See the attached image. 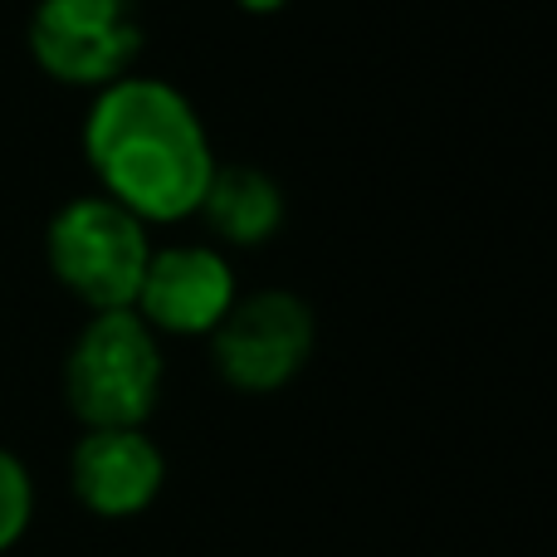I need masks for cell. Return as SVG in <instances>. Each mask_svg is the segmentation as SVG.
I'll list each match as a JSON object with an SVG mask.
<instances>
[{"label":"cell","instance_id":"cell-4","mask_svg":"<svg viewBox=\"0 0 557 557\" xmlns=\"http://www.w3.org/2000/svg\"><path fill=\"white\" fill-rule=\"evenodd\" d=\"M318 343V323L308 298L288 288H260L231 304V313L211 333V367L225 386L245 396L284 392L308 367Z\"/></svg>","mask_w":557,"mask_h":557},{"label":"cell","instance_id":"cell-10","mask_svg":"<svg viewBox=\"0 0 557 557\" xmlns=\"http://www.w3.org/2000/svg\"><path fill=\"white\" fill-rule=\"evenodd\" d=\"M235 5H240L245 15H278L288 0H235Z\"/></svg>","mask_w":557,"mask_h":557},{"label":"cell","instance_id":"cell-7","mask_svg":"<svg viewBox=\"0 0 557 557\" xmlns=\"http://www.w3.org/2000/svg\"><path fill=\"white\" fill-rule=\"evenodd\" d=\"M166 484V455L143 425H94L69 455V490L94 519H137Z\"/></svg>","mask_w":557,"mask_h":557},{"label":"cell","instance_id":"cell-3","mask_svg":"<svg viewBox=\"0 0 557 557\" xmlns=\"http://www.w3.org/2000/svg\"><path fill=\"white\" fill-rule=\"evenodd\" d=\"M45 260L64 294L103 313V308H133L152 260V240L133 211L108 201L103 191H88L54 211L45 231Z\"/></svg>","mask_w":557,"mask_h":557},{"label":"cell","instance_id":"cell-6","mask_svg":"<svg viewBox=\"0 0 557 557\" xmlns=\"http://www.w3.org/2000/svg\"><path fill=\"white\" fill-rule=\"evenodd\" d=\"M235 298V270L215 245H166L147 260L133 313L157 337H211Z\"/></svg>","mask_w":557,"mask_h":557},{"label":"cell","instance_id":"cell-8","mask_svg":"<svg viewBox=\"0 0 557 557\" xmlns=\"http://www.w3.org/2000/svg\"><path fill=\"white\" fill-rule=\"evenodd\" d=\"M196 215L231 250H260L284 225V191H278V182L264 166L225 162V166H215Z\"/></svg>","mask_w":557,"mask_h":557},{"label":"cell","instance_id":"cell-5","mask_svg":"<svg viewBox=\"0 0 557 557\" xmlns=\"http://www.w3.org/2000/svg\"><path fill=\"white\" fill-rule=\"evenodd\" d=\"M25 39L29 59L54 84L98 94L133 74V59L143 54V20L133 0H39Z\"/></svg>","mask_w":557,"mask_h":557},{"label":"cell","instance_id":"cell-9","mask_svg":"<svg viewBox=\"0 0 557 557\" xmlns=\"http://www.w3.org/2000/svg\"><path fill=\"white\" fill-rule=\"evenodd\" d=\"M29 519H35V480H29L25 460L0 445V557L25 539Z\"/></svg>","mask_w":557,"mask_h":557},{"label":"cell","instance_id":"cell-1","mask_svg":"<svg viewBox=\"0 0 557 557\" xmlns=\"http://www.w3.org/2000/svg\"><path fill=\"white\" fill-rule=\"evenodd\" d=\"M84 157L98 176V191L143 225L196 215L221 166L191 98L147 74H123L94 94L84 117Z\"/></svg>","mask_w":557,"mask_h":557},{"label":"cell","instance_id":"cell-2","mask_svg":"<svg viewBox=\"0 0 557 557\" xmlns=\"http://www.w3.org/2000/svg\"><path fill=\"white\" fill-rule=\"evenodd\" d=\"M162 337L133 308H103L78 327L64 357V401L94 425H147L162 396Z\"/></svg>","mask_w":557,"mask_h":557}]
</instances>
